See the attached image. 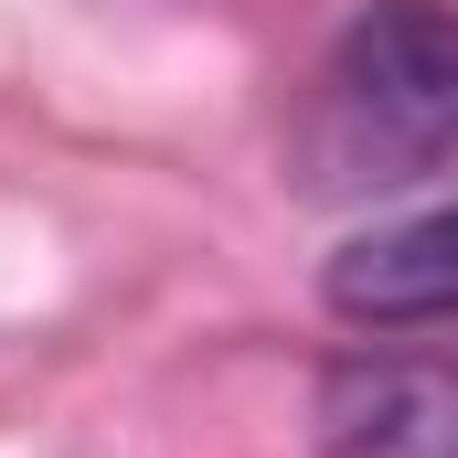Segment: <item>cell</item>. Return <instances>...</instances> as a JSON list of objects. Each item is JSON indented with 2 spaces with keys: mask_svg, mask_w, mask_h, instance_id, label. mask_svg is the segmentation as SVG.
Segmentation results:
<instances>
[{
  "mask_svg": "<svg viewBox=\"0 0 458 458\" xmlns=\"http://www.w3.org/2000/svg\"><path fill=\"white\" fill-rule=\"evenodd\" d=\"M458 160V11L373 0L331 43L299 107V182L310 192H405Z\"/></svg>",
  "mask_w": 458,
  "mask_h": 458,
  "instance_id": "obj_1",
  "label": "cell"
},
{
  "mask_svg": "<svg viewBox=\"0 0 458 458\" xmlns=\"http://www.w3.org/2000/svg\"><path fill=\"white\" fill-rule=\"evenodd\" d=\"M320 458H458V342H384L320 373Z\"/></svg>",
  "mask_w": 458,
  "mask_h": 458,
  "instance_id": "obj_2",
  "label": "cell"
},
{
  "mask_svg": "<svg viewBox=\"0 0 458 458\" xmlns=\"http://www.w3.org/2000/svg\"><path fill=\"white\" fill-rule=\"evenodd\" d=\"M320 299L342 310L352 331H427V320H458V203L352 234L342 256H331V277H320Z\"/></svg>",
  "mask_w": 458,
  "mask_h": 458,
  "instance_id": "obj_3",
  "label": "cell"
}]
</instances>
